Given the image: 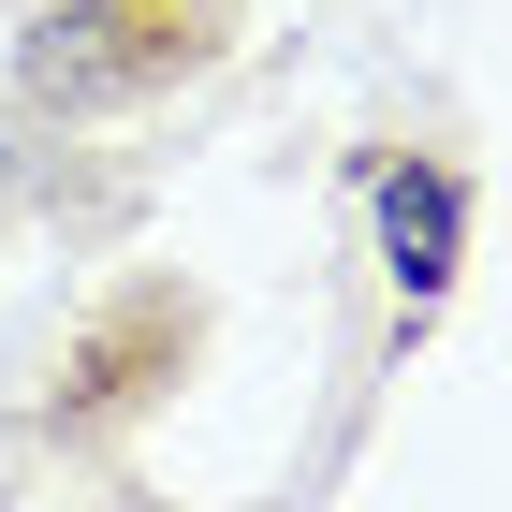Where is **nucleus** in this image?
<instances>
[{"label": "nucleus", "instance_id": "f257e3e1", "mask_svg": "<svg viewBox=\"0 0 512 512\" xmlns=\"http://www.w3.org/2000/svg\"><path fill=\"white\" fill-rule=\"evenodd\" d=\"M381 249H395L410 293H439V278H454V176H425V161L381 176Z\"/></svg>", "mask_w": 512, "mask_h": 512}]
</instances>
